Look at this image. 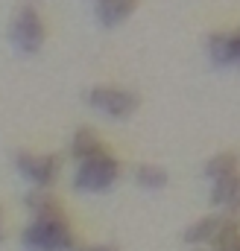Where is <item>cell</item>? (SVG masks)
I'll list each match as a JSON object with an SVG mask.
<instances>
[{
    "label": "cell",
    "mask_w": 240,
    "mask_h": 251,
    "mask_svg": "<svg viewBox=\"0 0 240 251\" xmlns=\"http://www.w3.org/2000/svg\"><path fill=\"white\" fill-rule=\"evenodd\" d=\"M24 251H73L76 237L67 225V216H32L21 234Z\"/></svg>",
    "instance_id": "6da1fadb"
},
{
    "label": "cell",
    "mask_w": 240,
    "mask_h": 251,
    "mask_svg": "<svg viewBox=\"0 0 240 251\" xmlns=\"http://www.w3.org/2000/svg\"><path fill=\"white\" fill-rule=\"evenodd\" d=\"M120 181V164L115 155L97 152L85 161H76V173H73V190L82 196H100L109 193Z\"/></svg>",
    "instance_id": "7a4b0ae2"
},
{
    "label": "cell",
    "mask_w": 240,
    "mask_h": 251,
    "mask_svg": "<svg viewBox=\"0 0 240 251\" xmlns=\"http://www.w3.org/2000/svg\"><path fill=\"white\" fill-rule=\"evenodd\" d=\"M85 105L103 114L106 120H129L138 111L141 97L123 85H94L85 91Z\"/></svg>",
    "instance_id": "3957f363"
},
{
    "label": "cell",
    "mask_w": 240,
    "mask_h": 251,
    "mask_svg": "<svg viewBox=\"0 0 240 251\" xmlns=\"http://www.w3.org/2000/svg\"><path fill=\"white\" fill-rule=\"evenodd\" d=\"M44 38H47V26L38 15L35 6H21L9 24V41L12 47L21 53V56H35L41 47H44Z\"/></svg>",
    "instance_id": "277c9868"
},
{
    "label": "cell",
    "mask_w": 240,
    "mask_h": 251,
    "mask_svg": "<svg viewBox=\"0 0 240 251\" xmlns=\"http://www.w3.org/2000/svg\"><path fill=\"white\" fill-rule=\"evenodd\" d=\"M12 164H15V173L30 181L32 187H44L50 190L56 181H59L61 173V158L53 155V152H30V149H18L12 155Z\"/></svg>",
    "instance_id": "5b68a950"
},
{
    "label": "cell",
    "mask_w": 240,
    "mask_h": 251,
    "mask_svg": "<svg viewBox=\"0 0 240 251\" xmlns=\"http://www.w3.org/2000/svg\"><path fill=\"white\" fill-rule=\"evenodd\" d=\"M205 56L217 70L240 64V32H214L205 41Z\"/></svg>",
    "instance_id": "8992f818"
},
{
    "label": "cell",
    "mask_w": 240,
    "mask_h": 251,
    "mask_svg": "<svg viewBox=\"0 0 240 251\" xmlns=\"http://www.w3.org/2000/svg\"><path fill=\"white\" fill-rule=\"evenodd\" d=\"M226 219H229V213H223V210L196 219V222L184 231V237H181L184 246H190V249H211V246L220 240V234H223V228H226Z\"/></svg>",
    "instance_id": "52a82bcc"
},
{
    "label": "cell",
    "mask_w": 240,
    "mask_h": 251,
    "mask_svg": "<svg viewBox=\"0 0 240 251\" xmlns=\"http://www.w3.org/2000/svg\"><path fill=\"white\" fill-rule=\"evenodd\" d=\"M211 204L223 213H240V170L211 181Z\"/></svg>",
    "instance_id": "ba28073f"
},
{
    "label": "cell",
    "mask_w": 240,
    "mask_h": 251,
    "mask_svg": "<svg viewBox=\"0 0 240 251\" xmlns=\"http://www.w3.org/2000/svg\"><path fill=\"white\" fill-rule=\"evenodd\" d=\"M135 9H138V0H97L94 15H97V21H100L103 29H115L123 21L132 18Z\"/></svg>",
    "instance_id": "9c48e42d"
},
{
    "label": "cell",
    "mask_w": 240,
    "mask_h": 251,
    "mask_svg": "<svg viewBox=\"0 0 240 251\" xmlns=\"http://www.w3.org/2000/svg\"><path fill=\"white\" fill-rule=\"evenodd\" d=\"M24 207L30 210V216H67L61 201L44 187H32L24 196Z\"/></svg>",
    "instance_id": "30bf717a"
},
{
    "label": "cell",
    "mask_w": 240,
    "mask_h": 251,
    "mask_svg": "<svg viewBox=\"0 0 240 251\" xmlns=\"http://www.w3.org/2000/svg\"><path fill=\"white\" fill-rule=\"evenodd\" d=\"M97 152H106L103 137H100L91 126L76 128L73 137H70V158H73V161H85V158H91V155H97Z\"/></svg>",
    "instance_id": "8fae6325"
},
{
    "label": "cell",
    "mask_w": 240,
    "mask_h": 251,
    "mask_svg": "<svg viewBox=\"0 0 240 251\" xmlns=\"http://www.w3.org/2000/svg\"><path fill=\"white\" fill-rule=\"evenodd\" d=\"M132 178H135V184H138L141 190H147V193H158V190L167 187L170 173H167L161 164H138Z\"/></svg>",
    "instance_id": "7c38bea8"
},
{
    "label": "cell",
    "mask_w": 240,
    "mask_h": 251,
    "mask_svg": "<svg viewBox=\"0 0 240 251\" xmlns=\"http://www.w3.org/2000/svg\"><path fill=\"white\" fill-rule=\"evenodd\" d=\"M238 170H240V155L232 152V149H226V152L208 158V164L202 167V178H205V181H214V178H223V176L238 173Z\"/></svg>",
    "instance_id": "4fadbf2b"
},
{
    "label": "cell",
    "mask_w": 240,
    "mask_h": 251,
    "mask_svg": "<svg viewBox=\"0 0 240 251\" xmlns=\"http://www.w3.org/2000/svg\"><path fill=\"white\" fill-rule=\"evenodd\" d=\"M73 251H118V246H112V243H85V246H79L76 243Z\"/></svg>",
    "instance_id": "5bb4252c"
},
{
    "label": "cell",
    "mask_w": 240,
    "mask_h": 251,
    "mask_svg": "<svg viewBox=\"0 0 240 251\" xmlns=\"http://www.w3.org/2000/svg\"><path fill=\"white\" fill-rule=\"evenodd\" d=\"M3 237H6V228H3V210H0V243H3Z\"/></svg>",
    "instance_id": "9a60e30c"
},
{
    "label": "cell",
    "mask_w": 240,
    "mask_h": 251,
    "mask_svg": "<svg viewBox=\"0 0 240 251\" xmlns=\"http://www.w3.org/2000/svg\"><path fill=\"white\" fill-rule=\"evenodd\" d=\"M193 251H214V249H193Z\"/></svg>",
    "instance_id": "2e32d148"
},
{
    "label": "cell",
    "mask_w": 240,
    "mask_h": 251,
    "mask_svg": "<svg viewBox=\"0 0 240 251\" xmlns=\"http://www.w3.org/2000/svg\"><path fill=\"white\" fill-rule=\"evenodd\" d=\"M238 67H240V64H238Z\"/></svg>",
    "instance_id": "e0dca14e"
}]
</instances>
